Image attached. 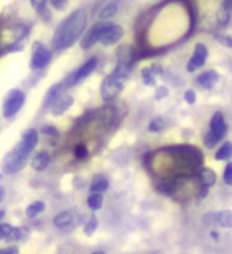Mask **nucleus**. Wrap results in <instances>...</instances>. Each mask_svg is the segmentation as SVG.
Masks as SVG:
<instances>
[{"label": "nucleus", "instance_id": "f704fd0d", "mask_svg": "<svg viewBox=\"0 0 232 254\" xmlns=\"http://www.w3.org/2000/svg\"><path fill=\"white\" fill-rule=\"evenodd\" d=\"M167 94H169V89H167V87H159L156 92V99H164Z\"/></svg>", "mask_w": 232, "mask_h": 254}, {"label": "nucleus", "instance_id": "f8f14e48", "mask_svg": "<svg viewBox=\"0 0 232 254\" xmlns=\"http://www.w3.org/2000/svg\"><path fill=\"white\" fill-rule=\"evenodd\" d=\"M226 132H228V124L225 121V116H223L218 111V113H215L212 116V119H210V130H209V133L217 141H220L221 138H225Z\"/></svg>", "mask_w": 232, "mask_h": 254}, {"label": "nucleus", "instance_id": "c9c22d12", "mask_svg": "<svg viewBox=\"0 0 232 254\" xmlns=\"http://www.w3.org/2000/svg\"><path fill=\"white\" fill-rule=\"evenodd\" d=\"M6 254H19L18 246H10V248H6Z\"/></svg>", "mask_w": 232, "mask_h": 254}, {"label": "nucleus", "instance_id": "7c9ffc66", "mask_svg": "<svg viewBox=\"0 0 232 254\" xmlns=\"http://www.w3.org/2000/svg\"><path fill=\"white\" fill-rule=\"evenodd\" d=\"M223 180L228 186H232V162H229L225 169V175H223Z\"/></svg>", "mask_w": 232, "mask_h": 254}, {"label": "nucleus", "instance_id": "5701e85b", "mask_svg": "<svg viewBox=\"0 0 232 254\" xmlns=\"http://www.w3.org/2000/svg\"><path fill=\"white\" fill-rule=\"evenodd\" d=\"M102 203H103V195L102 192H92L89 197H87V206L91 210H100L102 208Z\"/></svg>", "mask_w": 232, "mask_h": 254}, {"label": "nucleus", "instance_id": "58836bf2", "mask_svg": "<svg viewBox=\"0 0 232 254\" xmlns=\"http://www.w3.org/2000/svg\"><path fill=\"white\" fill-rule=\"evenodd\" d=\"M0 254H6V250H0Z\"/></svg>", "mask_w": 232, "mask_h": 254}, {"label": "nucleus", "instance_id": "b1692460", "mask_svg": "<svg viewBox=\"0 0 232 254\" xmlns=\"http://www.w3.org/2000/svg\"><path fill=\"white\" fill-rule=\"evenodd\" d=\"M29 237V230L26 227H14V232L11 237L8 238V242H19V240H26Z\"/></svg>", "mask_w": 232, "mask_h": 254}, {"label": "nucleus", "instance_id": "9d476101", "mask_svg": "<svg viewBox=\"0 0 232 254\" xmlns=\"http://www.w3.org/2000/svg\"><path fill=\"white\" fill-rule=\"evenodd\" d=\"M207 56H209V51H207V46L202 45V43H199L196 45L194 48V51H193V56H191V59L188 62V71L189 73H193V71L199 70L201 67H204V64L207 61Z\"/></svg>", "mask_w": 232, "mask_h": 254}, {"label": "nucleus", "instance_id": "bb28decb", "mask_svg": "<svg viewBox=\"0 0 232 254\" xmlns=\"http://www.w3.org/2000/svg\"><path fill=\"white\" fill-rule=\"evenodd\" d=\"M164 126H165V123H164L162 118H155L153 121L150 123L148 130H151V132H161L164 129Z\"/></svg>", "mask_w": 232, "mask_h": 254}, {"label": "nucleus", "instance_id": "aec40b11", "mask_svg": "<svg viewBox=\"0 0 232 254\" xmlns=\"http://www.w3.org/2000/svg\"><path fill=\"white\" fill-rule=\"evenodd\" d=\"M91 192H105L108 189V180L105 177H95L91 183Z\"/></svg>", "mask_w": 232, "mask_h": 254}, {"label": "nucleus", "instance_id": "6e6552de", "mask_svg": "<svg viewBox=\"0 0 232 254\" xmlns=\"http://www.w3.org/2000/svg\"><path fill=\"white\" fill-rule=\"evenodd\" d=\"M204 222L207 226H217V227H232V211L223 210V211H212L204 216Z\"/></svg>", "mask_w": 232, "mask_h": 254}, {"label": "nucleus", "instance_id": "a211bd4d", "mask_svg": "<svg viewBox=\"0 0 232 254\" xmlns=\"http://www.w3.org/2000/svg\"><path fill=\"white\" fill-rule=\"evenodd\" d=\"M197 177H199V181H201V185L205 188H210L217 183V173L212 169H201L197 173Z\"/></svg>", "mask_w": 232, "mask_h": 254}, {"label": "nucleus", "instance_id": "c85d7f7f", "mask_svg": "<svg viewBox=\"0 0 232 254\" xmlns=\"http://www.w3.org/2000/svg\"><path fill=\"white\" fill-rule=\"evenodd\" d=\"M74 154L77 159H79V161H83V159H86L87 156H89V151H87V148L84 145H77L74 148Z\"/></svg>", "mask_w": 232, "mask_h": 254}, {"label": "nucleus", "instance_id": "dca6fc26", "mask_svg": "<svg viewBox=\"0 0 232 254\" xmlns=\"http://www.w3.org/2000/svg\"><path fill=\"white\" fill-rule=\"evenodd\" d=\"M218 73L215 70H209V71H204V73H201L197 76V84L204 87V89H212V87L218 83Z\"/></svg>", "mask_w": 232, "mask_h": 254}, {"label": "nucleus", "instance_id": "4be33fe9", "mask_svg": "<svg viewBox=\"0 0 232 254\" xmlns=\"http://www.w3.org/2000/svg\"><path fill=\"white\" fill-rule=\"evenodd\" d=\"M231 13H232V0H225V3H223L220 14H218L220 24H228V21L231 18Z\"/></svg>", "mask_w": 232, "mask_h": 254}, {"label": "nucleus", "instance_id": "f03ea898", "mask_svg": "<svg viewBox=\"0 0 232 254\" xmlns=\"http://www.w3.org/2000/svg\"><path fill=\"white\" fill-rule=\"evenodd\" d=\"M27 157H29V154L24 153L19 145L14 146L10 151V153H8L3 157V161H2V172L6 173V175H13V173L21 172L24 167H26Z\"/></svg>", "mask_w": 232, "mask_h": 254}, {"label": "nucleus", "instance_id": "2f4dec72", "mask_svg": "<svg viewBox=\"0 0 232 254\" xmlns=\"http://www.w3.org/2000/svg\"><path fill=\"white\" fill-rule=\"evenodd\" d=\"M50 3L54 10H66L69 0H50Z\"/></svg>", "mask_w": 232, "mask_h": 254}, {"label": "nucleus", "instance_id": "c756f323", "mask_svg": "<svg viewBox=\"0 0 232 254\" xmlns=\"http://www.w3.org/2000/svg\"><path fill=\"white\" fill-rule=\"evenodd\" d=\"M42 132H43V133L46 135V137H56V138L59 137V130L56 129L54 126H43Z\"/></svg>", "mask_w": 232, "mask_h": 254}, {"label": "nucleus", "instance_id": "ea45409f", "mask_svg": "<svg viewBox=\"0 0 232 254\" xmlns=\"http://www.w3.org/2000/svg\"><path fill=\"white\" fill-rule=\"evenodd\" d=\"M94 254H105V253H102V251H97V253H94Z\"/></svg>", "mask_w": 232, "mask_h": 254}, {"label": "nucleus", "instance_id": "1a4fd4ad", "mask_svg": "<svg viewBox=\"0 0 232 254\" xmlns=\"http://www.w3.org/2000/svg\"><path fill=\"white\" fill-rule=\"evenodd\" d=\"M105 27V21H99L97 24H94V26L83 34L81 40H79V45H81V50H91V48L95 45V43H100V37H102V30Z\"/></svg>", "mask_w": 232, "mask_h": 254}, {"label": "nucleus", "instance_id": "39448f33", "mask_svg": "<svg viewBox=\"0 0 232 254\" xmlns=\"http://www.w3.org/2000/svg\"><path fill=\"white\" fill-rule=\"evenodd\" d=\"M53 59V51L43 43H34V50H32V56H30V68L37 71V70H43L50 65V62Z\"/></svg>", "mask_w": 232, "mask_h": 254}, {"label": "nucleus", "instance_id": "20e7f679", "mask_svg": "<svg viewBox=\"0 0 232 254\" xmlns=\"http://www.w3.org/2000/svg\"><path fill=\"white\" fill-rule=\"evenodd\" d=\"M26 103V94L19 89H13L6 94L2 107V115L5 119H11L19 113L22 105Z\"/></svg>", "mask_w": 232, "mask_h": 254}, {"label": "nucleus", "instance_id": "412c9836", "mask_svg": "<svg viewBox=\"0 0 232 254\" xmlns=\"http://www.w3.org/2000/svg\"><path fill=\"white\" fill-rule=\"evenodd\" d=\"M231 157H232V143L226 141V143H223L221 148L217 151L215 159H217V161H229Z\"/></svg>", "mask_w": 232, "mask_h": 254}, {"label": "nucleus", "instance_id": "423d86ee", "mask_svg": "<svg viewBox=\"0 0 232 254\" xmlns=\"http://www.w3.org/2000/svg\"><path fill=\"white\" fill-rule=\"evenodd\" d=\"M123 81L124 79L121 78H118L113 71L103 78V81L100 84V95H102V99L105 100V102H110V100H113L116 99L119 92L123 91Z\"/></svg>", "mask_w": 232, "mask_h": 254}, {"label": "nucleus", "instance_id": "f257e3e1", "mask_svg": "<svg viewBox=\"0 0 232 254\" xmlns=\"http://www.w3.org/2000/svg\"><path fill=\"white\" fill-rule=\"evenodd\" d=\"M87 26V11L83 8L72 11L66 19H64L58 29L54 30L51 40V46L54 51H66L70 46H74L75 42L81 40L84 29Z\"/></svg>", "mask_w": 232, "mask_h": 254}, {"label": "nucleus", "instance_id": "7ed1b4c3", "mask_svg": "<svg viewBox=\"0 0 232 254\" xmlns=\"http://www.w3.org/2000/svg\"><path fill=\"white\" fill-rule=\"evenodd\" d=\"M97 65H99V59L97 58H89L81 67H78L77 70H74L66 79H64V81L61 83L62 89L66 91V89H69V87H74L78 83H81L84 78H87L95 68H97Z\"/></svg>", "mask_w": 232, "mask_h": 254}, {"label": "nucleus", "instance_id": "2eb2a0df", "mask_svg": "<svg viewBox=\"0 0 232 254\" xmlns=\"http://www.w3.org/2000/svg\"><path fill=\"white\" fill-rule=\"evenodd\" d=\"M119 6H121V0H110V2H107L105 5L100 8L99 19L100 21H108V19H111L119 11Z\"/></svg>", "mask_w": 232, "mask_h": 254}, {"label": "nucleus", "instance_id": "a878e982", "mask_svg": "<svg viewBox=\"0 0 232 254\" xmlns=\"http://www.w3.org/2000/svg\"><path fill=\"white\" fill-rule=\"evenodd\" d=\"M97 218L95 216H91L89 219H87V222H86V226H84V234L89 237V235H92L94 232H95V229H97Z\"/></svg>", "mask_w": 232, "mask_h": 254}, {"label": "nucleus", "instance_id": "ddd939ff", "mask_svg": "<svg viewBox=\"0 0 232 254\" xmlns=\"http://www.w3.org/2000/svg\"><path fill=\"white\" fill-rule=\"evenodd\" d=\"M37 143H38V130L37 129H29V130L24 132L22 138L19 141V146H21V149L24 151V153L30 154L32 151L35 149Z\"/></svg>", "mask_w": 232, "mask_h": 254}, {"label": "nucleus", "instance_id": "f3484780", "mask_svg": "<svg viewBox=\"0 0 232 254\" xmlns=\"http://www.w3.org/2000/svg\"><path fill=\"white\" fill-rule=\"evenodd\" d=\"M30 165L35 172H43L46 167L50 165V154H48L46 151H40V153H37L32 157Z\"/></svg>", "mask_w": 232, "mask_h": 254}, {"label": "nucleus", "instance_id": "0eeeda50", "mask_svg": "<svg viewBox=\"0 0 232 254\" xmlns=\"http://www.w3.org/2000/svg\"><path fill=\"white\" fill-rule=\"evenodd\" d=\"M124 37V29L115 22H105V27L102 30L100 43L103 46H113Z\"/></svg>", "mask_w": 232, "mask_h": 254}, {"label": "nucleus", "instance_id": "9b49d317", "mask_svg": "<svg viewBox=\"0 0 232 254\" xmlns=\"http://www.w3.org/2000/svg\"><path fill=\"white\" fill-rule=\"evenodd\" d=\"M78 222H79V216L74 210L61 211L54 216V226L59 229H74L78 226Z\"/></svg>", "mask_w": 232, "mask_h": 254}, {"label": "nucleus", "instance_id": "cd10ccee", "mask_svg": "<svg viewBox=\"0 0 232 254\" xmlns=\"http://www.w3.org/2000/svg\"><path fill=\"white\" fill-rule=\"evenodd\" d=\"M142 75H143V81H145L147 86H155V83H156V75H155L153 70H150V68L143 70Z\"/></svg>", "mask_w": 232, "mask_h": 254}, {"label": "nucleus", "instance_id": "4468645a", "mask_svg": "<svg viewBox=\"0 0 232 254\" xmlns=\"http://www.w3.org/2000/svg\"><path fill=\"white\" fill-rule=\"evenodd\" d=\"M74 105V97L69 94H62L58 97V100H56L53 105H51V113L54 116H61L64 115L66 111Z\"/></svg>", "mask_w": 232, "mask_h": 254}, {"label": "nucleus", "instance_id": "6ab92c4d", "mask_svg": "<svg viewBox=\"0 0 232 254\" xmlns=\"http://www.w3.org/2000/svg\"><path fill=\"white\" fill-rule=\"evenodd\" d=\"M45 208H46L45 202H42V200L32 202V203L27 206V208H26V216H27V218H37L40 213H43V211H45Z\"/></svg>", "mask_w": 232, "mask_h": 254}, {"label": "nucleus", "instance_id": "393cba45", "mask_svg": "<svg viewBox=\"0 0 232 254\" xmlns=\"http://www.w3.org/2000/svg\"><path fill=\"white\" fill-rule=\"evenodd\" d=\"M14 232V227L11 224H5V222H0V240H8Z\"/></svg>", "mask_w": 232, "mask_h": 254}, {"label": "nucleus", "instance_id": "72a5a7b5", "mask_svg": "<svg viewBox=\"0 0 232 254\" xmlns=\"http://www.w3.org/2000/svg\"><path fill=\"white\" fill-rule=\"evenodd\" d=\"M196 92L193 91V89H188L186 92H185V100H186V103H189V105H193V103H196Z\"/></svg>", "mask_w": 232, "mask_h": 254}, {"label": "nucleus", "instance_id": "473e14b6", "mask_svg": "<svg viewBox=\"0 0 232 254\" xmlns=\"http://www.w3.org/2000/svg\"><path fill=\"white\" fill-rule=\"evenodd\" d=\"M29 2H30V5H32L34 10L40 11V10H43V6L46 5L48 0H29Z\"/></svg>", "mask_w": 232, "mask_h": 254}, {"label": "nucleus", "instance_id": "4c0bfd02", "mask_svg": "<svg viewBox=\"0 0 232 254\" xmlns=\"http://www.w3.org/2000/svg\"><path fill=\"white\" fill-rule=\"evenodd\" d=\"M3 216H5V211H3V210H0V219H2Z\"/></svg>", "mask_w": 232, "mask_h": 254}, {"label": "nucleus", "instance_id": "e433bc0d", "mask_svg": "<svg viewBox=\"0 0 232 254\" xmlns=\"http://www.w3.org/2000/svg\"><path fill=\"white\" fill-rule=\"evenodd\" d=\"M3 198H5V188L0 185V202H2Z\"/></svg>", "mask_w": 232, "mask_h": 254}]
</instances>
